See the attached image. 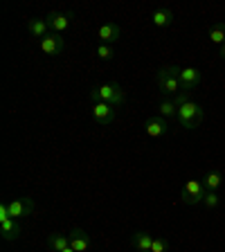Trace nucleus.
I'll list each match as a JSON object with an SVG mask.
<instances>
[{
	"label": "nucleus",
	"instance_id": "423d86ee",
	"mask_svg": "<svg viewBox=\"0 0 225 252\" xmlns=\"http://www.w3.org/2000/svg\"><path fill=\"white\" fill-rule=\"evenodd\" d=\"M9 205V214L11 219H27L34 212V200L32 198H14Z\"/></svg>",
	"mask_w": 225,
	"mask_h": 252
},
{
	"label": "nucleus",
	"instance_id": "412c9836",
	"mask_svg": "<svg viewBox=\"0 0 225 252\" xmlns=\"http://www.w3.org/2000/svg\"><path fill=\"white\" fill-rule=\"evenodd\" d=\"M95 54H97L101 61H110V59L115 57V50H113V45H108V43H99L97 50H95Z\"/></svg>",
	"mask_w": 225,
	"mask_h": 252
},
{
	"label": "nucleus",
	"instance_id": "f8f14e48",
	"mask_svg": "<svg viewBox=\"0 0 225 252\" xmlns=\"http://www.w3.org/2000/svg\"><path fill=\"white\" fill-rule=\"evenodd\" d=\"M70 248L77 252H88L90 250V236L86 234V230L81 227H74L70 232Z\"/></svg>",
	"mask_w": 225,
	"mask_h": 252
},
{
	"label": "nucleus",
	"instance_id": "a211bd4d",
	"mask_svg": "<svg viewBox=\"0 0 225 252\" xmlns=\"http://www.w3.org/2000/svg\"><path fill=\"white\" fill-rule=\"evenodd\" d=\"M221 185H223V173L216 171V169L214 171H207L203 176V187L207 189V191H216Z\"/></svg>",
	"mask_w": 225,
	"mask_h": 252
},
{
	"label": "nucleus",
	"instance_id": "5701e85b",
	"mask_svg": "<svg viewBox=\"0 0 225 252\" xmlns=\"http://www.w3.org/2000/svg\"><path fill=\"white\" fill-rule=\"evenodd\" d=\"M151 252H169V241L164 236H156V239H153V246H151Z\"/></svg>",
	"mask_w": 225,
	"mask_h": 252
},
{
	"label": "nucleus",
	"instance_id": "f3484780",
	"mask_svg": "<svg viewBox=\"0 0 225 252\" xmlns=\"http://www.w3.org/2000/svg\"><path fill=\"white\" fill-rule=\"evenodd\" d=\"M27 30H30L32 36H36V38L50 36V25H47L45 18H32V21L27 23Z\"/></svg>",
	"mask_w": 225,
	"mask_h": 252
},
{
	"label": "nucleus",
	"instance_id": "9d476101",
	"mask_svg": "<svg viewBox=\"0 0 225 252\" xmlns=\"http://www.w3.org/2000/svg\"><path fill=\"white\" fill-rule=\"evenodd\" d=\"M50 30H54L57 34H63V32L70 27L72 23V14H61V11H50V16L45 18Z\"/></svg>",
	"mask_w": 225,
	"mask_h": 252
},
{
	"label": "nucleus",
	"instance_id": "6e6552de",
	"mask_svg": "<svg viewBox=\"0 0 225 252\" xmlns=\"http://www.w3.org/2000/svg\"><path fill=\"white\" fill-rule=\"evenodd\" d=\"M93 117L97 124H110V122L115 120V106L106 104V101H97V104H93Z\"/></svg>",
	"mask_w": 225,
	"mask_h": 252
},
{
	"label": "nucleus",
	"instance_id": "f257e3e1",
	"mask_svg": "<svg viewBox=\"0 0 225 252\" xmlns=\"http://www.w3.org/2000/svg\"><path fill=\"white\" fill-rule=\"evenodd\" d=\"M156 81H158L160 93L167 94V97H176L178 93H183V88H180V68L178 65H164V68H160L156 74Z\"/></svg>",
	"mask_w": 225,
	"mask_h": 252
},
{
	"label": "nucleus",
	"instance_id": "9b49d317",
	"mask_svg": "<svg viewBox=\"0 0 225 252\" xmlns=\"http://www.w3.org/2000/svg\"><path fill=\"white\" fill-rule=\"evenodd\" d=\"M97 36L101 38V43L113 45V43L122 41V27L117 25V23H104V25L97 30Z\"/></svg>",
	"mask_w": 225,
	"mask_h": 252
},
{
	"label": "nucleus",
	"instance_id": "0eeeda50",
	"mask_svg": "<svg viewBox=\"0 0 225 252\" xmlns=\"http://www.w3.org/2000/svg\"><path fill=\"white\" fill-rule=\"evenodd\" d=\"M144 131H147L149 137H164L169 133V122L160 115L149 117V120L144 122Z\"/></svg>",
	"mask_w": 225,
	"mask_h": 252
},
{
	"label": "nucleus",
	"instance_id": "4be33fe9",
	"mask_svg": "<svg viewBox=\"0 0 225 252\" xmlns=\"http://www.w3.org/2000/svg\"><path fill=\"white\" fill-rule=\"evenodd\" d=\"M219 203H221V198H219V194H216V191H207V194H205L203 205L207 207V210H216V207H219Z\"/></svg>",
	"mask_w": 225,
	"mask_h": 252
},
{
	"label": "nucleus",
	"instance_id": "6ab92c4d",
	"mask_svg": "<svg viewBox=\"0 0 225 252\" xmlns=\"http://www.w3.org/2000/svg\"><path fill=\"white\" fill-rule=\"evenodd\" d=\"M210 41L214 45H223L225 43V23H216L210 27Z\"/></svg>",
	"mask_w": 225,
	"mask_h": 252
},
{
	"label": "nucleus",
	"instance_id": "cd10ccee",
	"mask_svg": "<svg viewBox=\"0 0 225 252\" xmlns=\"http://www.w3.org/2000/svg\"><path fill=\"white\" fill-rule=\"evenodd\" d=\"M140 252H151V250H140Z\"/></svg>",
	"mask_w": 225,
	"mask_h": 252
},
{
	"label": "nucleus",
	"instance_id": "bb28decb",
	"mask_svg": "<svg viewBox=\"0 0 225 252\" xmlns=\"http://www.w3.org/2000/svg\"><path fill=\"white\" fill-rule=\"evenodd\" d=\"M61 252H77V250H72V248L68 246V248H65V250H61Z\"/></svg>",
	"mask_w": 225,
	"mask_h": 252
},
{
	"label": "nucleus",
	"instance_id": "39448f33",
	"mask_svg": "<svg viewBox=\"0 0 225 252\" xmlns=\"http://www.w3.org/2000/svg\"><path fill=\"white\" fill-rule=\"evenodd\" d=\"M38 45H41V52L50 54V57H57V54H61L65 50V41H63L61 34H50V36L41 38Z\"/></svg>",
	"mask_w": 225,
	"mask_h": 252
},
{
	"label": "nucleus",
	"instance_id": "dca6fc26",
	"mask_svg": "<svg viewBox=\"0 0 225 252\" xmlns=\"http://www.w3.org/2000/svg\"><path fill=\"white\" fill-rule=\"evenodd\" d=\"M70 246V234H61V232H52L47 236V248L50 252H61Z\"/></svg>",
	"mask_w": 225,
	"mask_h": 252
},
{
	"label": "nucleus",
	"instance_id": "aec40b11",
	"mask_svg": "<svg viewBox=\"0 0 225 252\" xmlns=\"http://www.w3.org/2000/svg\"><path fill=\"white\" fill-rule=\"evenodd\" d=\"M158 115L160 117H176L178 115V108H176V104H173V99H164L160 101V106H158Z\"/></svg>",
	"mask_w": 225,
	"mask_h": 252
},
{
	"label": "nucleus",
	"instance_id": "b1692460",
	"mask_svg": "<svg viewBox=\"0 0 225 252\" xmlns=\"http://www.w3.org/2000/svg\"><path fill=\"white\" fill-rule=\"evenodd\" d=\"M187 101H192V99H189V93H185V90H183V93H178V94H176V97H173V104H176V108H180V106H185V104H187Z\"/></svg>",
	"mask_w": 225,
	"mask_h": 252
},
{
	"label": "nucleus",
	"instance_id": "4468645a",
	"mask_svg": "<svg viewBox=\"0 0 225 252\" xmlns=\"http://www.w3.org/2000/svg\"><path fill=\"white\" fill-rule=\"evenodd\" d=\"M153 239H156V236H153L151 232H147V230L135 232V234L131 236V246L135 248L137 252H140V250H151V246H153Z\"/></svg>",
	"mask_w": 225,
	"mask_h": 252
},
{
	"label": "nucleus",
	"instance_id": "393cba45",
	"mask_svg": "<svg viewBox=\"0 0 225 252\" xmlns=\"http://www.w3.org/2000/svg\"><path fill=\"white\" fill-rule=\"evenodd\" d=\"M7 219H11V214H9V205L2 203V205H0V223H2V220H7Z\"/></svg>",
	"mask_w": 225,
	"mask_h": 252
},
{
	"label": "nucleus",
	"instance_id": "2eb2a0df",
	"mask_svg": "<svg viewBox=\"0 0 225 252\" xmlns=\"http://www.w3.org/2000/svg\"><path fill=\"white\" fill-rule=\"evenodd\" d=\"M0 234H2L5 241H16L21 236V225L16 223V219H7L0 223Z\"/></svg>",
	"mask_w": 225,
	"mask_h": 252
},
{
	"label": "nucleus",
	"instance_id": "1a4fd4ad",
	"mask_svg": "<svg viewBox=\"0 0 225 252\" xmlns=\"http://www.w3.org/2000/svg\"><path fill=\"white\" fill-rule=\"evenodd\" d=\"M200 79H203L200 70H196V68H180V88H183L185 93H192V90L200 84Z\"/></svg>",
	"mask_w": 225,
	"mask_h": 252
},
{
	"label": "nucleus",
	"instance_id": "ddd939ff",
	"mask_svg": "<svg viewBox=\"0 0 225 252\" xmlns=\"http://www.w3.org/2000/svg\"><path fill=\"white\" fill-rule=\"evenodd\" d=\"M151 23H153V27H158V30H164V27H169L173 23V11L169 9V7L156 9L151 14Z\"/></svg>",
	"mask_w": 225,
	"mask_h": 252
},
{
	"label": "nucleus",
	"instance_id": "20e7f679",
	"mask_svg": "<svg viewBox=\"0 0 225 252\" xmlns=\"http://www.w3.org/2000/svg\"><path fill=\"white\" fill-rule=\"evenodd\" d=\"M207 194V189L203 187V180H187L180 191V200L185 205H200Z\"/></svg>",
	"mask_w": 225,
	"mask_h": 252
},
{
	"label": "nucleus",
	"instance_id": "f03ea898",
	"mask_svg": "<svg viewBox=\"0 0 225 252\" xmlns=\"http://www.w3.org/2000/svg\"><path fill=\"white\" fill-rule=\"evenodd\" d=\"M90 99H93V104H97V101H106V104L110 106H122L126 101V93L122 90L120 84H115V81H110V84H104V86H97V88L90 90Z\"/></svg>",
	"mask_w": 225,
	"mask_h": 252
},
{
	"label": "nucleus",
	"instance_id": "a878e982",
	"mask_svg": "<svg viewBox=\"0 0 225 252\" xmlns=\"http://www.w3.org/2000/svg\"><path fill=\"white\" fill-rule=\"evenodd\" d=\"M219 54H221V59H223V61H225V43H223V45H221V52H219Z\"/></svg>",
	"mask_w": 225,
	"mask_h": 252
},
{
	"label": "nucleus",
	"instance_id": "7ed1b4c3",
	"mask_svg": "<svg viewBox=\"0 0 225 252\" xmlns=\"http://www.w3.org/2000/svg\"><path fill=\"white\" fill-rule=\"evenodd\" d=\"M176 120H178V124L183 126L185 131H192V128H196V126L203 122V108H200V104H196V101H187L185 106L178 108Z\"/></svg>",
	"mask_w": 225,
	"mask_h": 252
}]
</instances>
